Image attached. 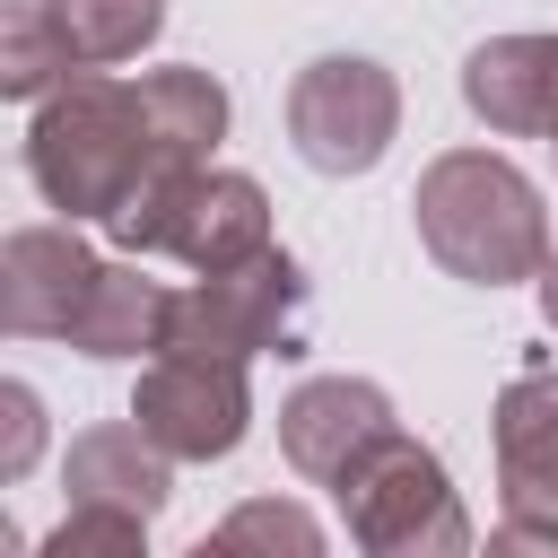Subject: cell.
Returning <instances> with one entry per match:
<instances>
[{"label": "cell", "mask_w": 558, "mask_h": 558, "mask_svg": "<svg viewBox=\"0 0 558 558\" xmlns=\"http://www.w3.org/2000/svg\"><path fill=\"white\" fill-rule=\"evenodd\" d=\"M26 174L35 192L78 227V218H122L148 183L183 174L157 140V113H148V87L140 78H105V70H78L61 78L35 122H26Z\"/></svg>", "instance_id": "obj_1"}, {"label": "cell", "mask_w": 558, "mask_h": 558, "mask_svg": "<svg viewBox=\"0 0 558 558\" xmlns=\"http://www.w3.org/2000/svg\"><path fill=\"white\" fill-rule=\"evenodd\" d=\"M410 218H418V244L436 253V270H453L471 288H514V279H541V262H549V209H541L532 174L497 148L427 157Z\"/></svg>", "instance_id": "obj_2"}, {"label": "cell", "mask_w": 558, "mask_h": 558, "mask_svg": "<svg viewBox=\"0 0 558 558\" xmlns=\"http://www.w3.org/2000/svg\"><path fill=\"white\" fill-rule=\"evenodd\" d=\"M331 506H340L357 558H480V532H471L436 445H418L401 427L331 480Z\"/></svg>", "instance_id": "obj_3"}, {"label": "cell", "mask_w": 558, "mask_h": 558, "mask_svg": "<svg viewBox=\"0 0 558 558\" xmlns=\"http://www.w3.org/2000/svg\"><path fill=\"white\" fill-rule=\"evenodd\" d=\"M113 244L122 253H166L183 270H235V262L270 253V192L235 166H183L113 218Z\"/></svg>", "instance_id": "obj_4"}, {"label": "cell", "mask_w": 558, "mask_h": 558, "mask_svg": "<svg viewBox=\"0 0 558 558\" xmlns=\"http://www.w3.org/2000/svg\"><path fill=\"white\" fill-rule=\"evenodd\" d=\"M314 331V288L305 270L270 244L235 270H201L192 288H174V331L166 349H209V357H305Z\"/></svg>", "instance_id": "obj_5"}, {"label": "cell", "mask_w": 558, "mask_h": 558, "mask_svg": "<svg viewBox=\"0 0 558 558\" xmlns=\"http://www.w3.org/2000/svg\"><path fill=\"white\" fill-rule=\"evenodd\" d=\"M392 131H401V78L384 61L323 52V61L296 70V87H288V140H296V157L314 174H366V166H384Z\"/></svg>", "instance_id": "obj_6"}, {"label": "cell", "mask_w": 558, "mask_h": 558, "mask_svg": "<svg viewBox=\"0 0 558 558\" xmlns=\"http://www.w3.org/2000/svg\"><path fill=\"white\" fill-rule=\"evenodd\" d=\"M131 418L174 453V462H227L253 427V384L244 357H209V349H157L140 366Z\"/></svg>", "instance_id": "obj_7"}, {"label": "cell", "mask_w": 558, "mask_h": 558, "mask_svg": "<svg viewBox=\"0 0 558 558\" xmlns=\"http://www.w3.org/2000/svg\"><path fill=\"white\" fill-rule=\"evenodd\" d=\"M96 279H105V262L87 253L78 227H17L0 244V323L17 340H70Z\"/></svg>", "instance_id": "obj_8"}, {"label": "cell", "mask_w": 558, "mask_h": 558, "mask_svg": "<svg viewBox=\"0 0 558 558\" xmlns=\"http://www.w3.org/2000/svg\"><path fill=\"white\" fill-rule=\"evenodd\" d=\"M401 418H392V392L366 384V375H314L279 401V453L305 471V480H340L366 445H384Z\"/></svg>", "instance_id": "obj_9"}, {"label": "cell", "mask_w": 558, "mask_h": 558, "mask_svg": "<svg viewBox=\"0 0 558 558\" xmlns=\"http://www.w3.org/2000/svg\"><path fill=\"white\" fill-rule=\"evenodd\" d=\"M462 105L506 140H558V35H488L462 61Z\"/></svg>", "instance_id": "obj_10"}, {"label": "cell", "mask_w": 558, "mask_h": 558, "mask_svg": "<svg viewBox=\"0 0 558 558\" xmlns=\"http://www.w3.org/2000/svg\"><path fill=\"white\" fill-rule=\"evenodd\" d=\"M497 497L523 523H558V366L497 392Z\"/></svg>", "instance_id": "obj_11"}, {"label": "cell", "mask_w": 558, "mask_h": 558, "mask_svg": "<svg viewBox=\"0 0 558 558\" xmlns=\"http://www.w3.org/2000/svg\"><path fill=\"white\" fill-rule=\"evenodd\" d=\"M61 488H70V506H122V514H148L157 523L166 497H174V453L140 418H105V427L70 436Z\"/></svg>", "instance_id": "obj_12"}, {"label": "cell", "mask_w": 558, "mask_h": 558, "mask_svg": "<svg viewBox=\"0 0 558 558\" xmlns=\"http://www.w3.org/2000/svg\"><path fill=\"white\" fill-rule=\"evenodd\" d=\"M166 331H174V288L148 279L140 262H105L87 314L70 323V349L78 357H157Z\"/></svg>", "instance_id": "obj_13"}, {"label": "cell", "mask_w": 558, "mask_h": 558, "mask_svg": "<svg viewBox=\"0 0 558 558\" xmlns=\"http://www.w3.org/2000/svg\"><path fill=\"white\" fill-rule=\"evenodd\" d=\"M183 558H331V541H323V523H314L296 497H244V506H227Z\"/></svg>", "instance_id": "obj_14"}, {"label": "cell", "mask_w": 558, "mask_h": 558, "mask_svg": "<svg viewBox=\"0 0 558 558\" xmlns=\"http://www.w3.org/2000/svg\"><path fill=\"white\" fill-rule=\"evenodd\" d=\"M140 87H148V113H157L166 157H174V166H209V148L227 140V87H218L209 70H192V61L148 70Z\"/></svg>", "instance_id": "obj_15"}, {"label": "cell", "mask_w": 558, "mask_h": 558, "mask_svg": "<svg viewBox=\"0 0 558 558\" xmlns=\"http://www.w3.org/2000/svg\"><path fill=\"white\" fill-rule=\"evenodd\" d=\"M44 17H52L61 52L78 70H105V61H131V52L157 44L166 0H44Z\"/></svg>", "instance_id": "obj_16"}, {"label": "cell", "mask_w": 558, "mask_h": 558, "mask_svg": "<svg viewBox=\"0 0 558 558\" xmlns=\"http://www.w3.org/2000/svg\"><path fill=\"white\" fill-rule=\"evenodd\" d=\"M61 78H78V61L61 52V35H52L44 0L9 9V17H0V96H17V105H44Z\"/></svg>", "instance_id": "obj_17"}, {"label": "cell", "mask_w": 558, "mask_h": 558, "mask_svg": "<svg viewBox=\"0 0 558 558\" xmlns=\"http://www.w3.org/2000/svg\"><path fill=\"white\" fill-rule=\"evenodd\" d=\"M35 558H148V514H122V506H70Z\"/></svg>", "instance_id": "obj_18"}, {"label": "cell", "mask_w": 558, "mask_h": 558, "mask_svg": "<svg viewBox=\"0 0 558 558\" xmlns=\"http://www.w3.org/2000/svg\"><path fill=\"white\" fill-rule=\"evenodd\" d=\"M0 410H9L0 480H26V462H35V445H44V401H35V384H0Z\"/></svg>", "instance_id": "obj_19"}, {"label": "cell", "mask_w": 558, "mask_h": 558, "mask_svg": "<svg viewBox=\"0 0 558 558\" xmlns=\"http://www.w3.org/2000/svg\"><path fill=\"white\" fill-rule=\"evenodd\" d=\"M480 558H558V523H523V514H506V523L480 541Z\"/></svg>", "instance_id": "obj_20"}, {"label": "cell", "mask_w": 558, "mask_h": 558, "mask_svg": "<svg viewBox=\"0 0 558 558\" xmlns=\"http://www.w3.org/2000/svg\"><path fill=\"white\" fill-rule=\"evenodd\" d=\"M532 288H541V323H549V331H558V253H549V262H541V279H532Z\"/></svg>", "instance_id": "obj_21"}, {"label": "cell", "mask_w": 558, "mask_h": 558, "mask_svg": "<svg viewBox=\"0 0 558 558\" xmlns=\"http://www.w3.org/2000/svg\"><path fill=\"white\" fill-rule=\"evenodd\" d=\"M549 148H558V140H549Z\"/></svg>", "instance_id": "obj_22"}]
</instances>
